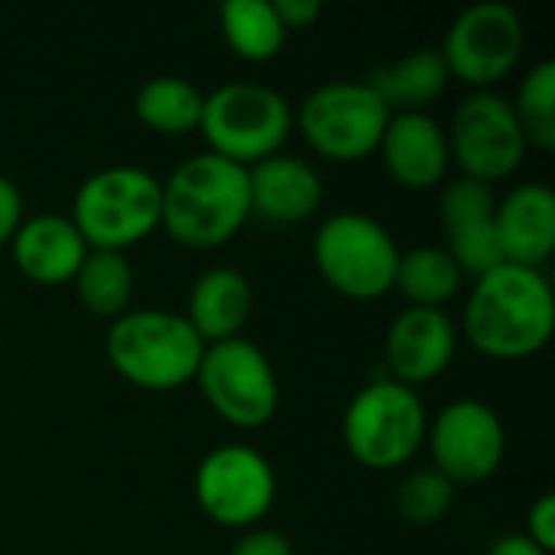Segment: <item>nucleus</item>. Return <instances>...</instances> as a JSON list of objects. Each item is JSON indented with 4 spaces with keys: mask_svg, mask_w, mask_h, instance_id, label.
<instances>
[{
    "mask_svg": "<svg viewBox=\"0 0 555 555\" xmlns=\"http://www.w3.org/2000/svg\"><path fill=\"white\" fill-rule=\"evenodd\" d=\"M250 221L247 169L215 153L182 159L163 182L159 228L189 250H218Z\"/></svg>",
    "mask_w": 555,
    "mask_h": 555,
    "instance_id": "nucleus-2",
    "label": "nucleus"
},
{
    "mask_svg": "<svg viewBox=\"0 0 555 555\" xmlns=\"http://www.w3.org/2000/svg\"><path fill=\"white\" fill-rule=\"evenodd\" d=\"M387 176L410 192L436 189L449 179V133L429 111L390 114L377 146Z\"/></svg>",
    "mask_w": 555,
    "mask_h": 555,
    "instance_id": "nucleus-16",
    "label": "nucleus"
},
{
    "mask_svg": "<svg viewBox=\"0 0 555 555\" xmlns=\"http://www.w3.org/2000/svg\"><path fill=\"white\" fill-rule=\"evenodd\" d=\"M465 286V273L439 244H423L400 254L393 289L420 309H446Z\"/></svg>",
    "mask_w": 555,
    "mask_h": 555,
    "instance_id": "nucleus-23",
    "label": "nucleus"
},
{
    "mask_svg": "<svg viewBox=\"0 0 555 555\" xmlns=\"http://www.w3.org/2000/svg\"><path fill=\"white\" fill-rule=\"evenodd\" d=\"M254 312V286L234 267H208L189 289L185 319L205 345L241 338Z\"/></svg>",
    "mask_w": 555,
    "mask_h": 555,
    "instance_id": "nucleus-20",
    "label": "nucleus"
},
{
    "mask_svg": "<svg viewBox=\"0 0 555 555\" xmlns=\"http://www.w3.org/2000/svg\"><path fill=\"white\" fill-rule=\"evenodd\" d=\"M296 124V111L276 88L263 81H228L205 94L202 137L208 153L244 169L283 153Z\"/></svg>",
    "mask_w": 555,
    "mask_h": 555,
    "instance_id": "nucleus-6",
    "label": "nucleus"
},
{
    "mask_svg": "<svg viewBox=\"0 0 555 555\" xmlns=\"http://www.w3.org/2000/svg\"><path fill=\"white\" fill-rule=\"evenodd\" d=\"M514 114L520 120L524 140L533 150L550 153L555 150V62H537L517 85V94L511 98Z\"/></svg>",
    "mask_w": 555,
    "mask_h": 555,
    "instance_id": "nucleus-26",
    "label": "nucleus"
},
{
    "mask_svg": "<svg viewBox=\"0 0 555 555\" xmlns=\"http://www.w3.org/2000/svg\"><path fill=\"white\" fill-rule=\"evenodd\" d=\"M247 189H250V218H260L276 228H293L315 218L325 198L319 169L309 159L289 153H276L250 166Z\"/></svg>",
    "mask_w": 555,
    "mask_h": 555,
    "instance_id": "nucleus-17",
    "label": "nucleus"
},
{
    "mask_svg": "<svg viewBox=\"0 0 555 555\" xmlns=\"http://www.w3.org/2000/svg\"><path fill=\"white\" fill-rule=\"evenodd\" d=\"M494 231L504 263L543 270L555 250V192L546 182H520L498 198Z\"/></svg>",
    "mask_w": 555,
    "mask_h": 555,
    "instance_id": "nucleus-18",
    "label": "nucleus"
},
{
    "mask_svg": "<svg viewBox=\"0 0 555 555\" xmlns=\"http://www.w3.org/2000/svg\"><path fill=\"white\" fill-rule=\"evenodd\" d=\"M498 195L494 185H485L468 176L442 182L439 195V224L446 234V254L459 263L465 280H478L504 263L498 231H494Z\"/></svg>",
    "mask_w": 555,
    "mask_h": 555,
    "instance_id": "nucleus-14",
    "label": "nucleus"
},
{
    "mask_svg": "<svg viewBox=\"0 0 555 555\" xmlns=\"http://www.w3.org/2000/svg\"><path fill=\"white\" fill-rule=\"evenodd\" d=\"M433 468L459 485L494 478L507 459V429L494 406L475 397L446 403L426 429Z\"/></svg>",
    "mask_w": 555,
    "mask_h": 555,
    "instance_id": "nucleus-13",
    "label": "nucleus"
},
{
    "mask_svg": "<svg viewBox=\"0 0 555 555\" xmlns=\"http://www.w3.org/2000/svg\"><path fill=\"white\" fill-rule=\"evenodd\" d=\"M104 354L127 384L150 393H169L195 380L205 341L182 312L127 309L111 322Z\"/></svg>",
    "mask_w": 555,
    "mask_h": 555,
    "instance_id": "nucleus-3",
    "label": "nucleus"
},
{
    "mask_svg": "<svg viewBox=\"0 0 555 555\" xmlns=\"http://www.w3.org/2000/svg\"><path fill=\"white\" fill-rule=\"evenodd\" d=\"M228 555H296L293 543L286 533L273 530V527H250L237 537V543L231 546Z\"/></svg>",
    "mask_w": 555,
    "mask_h": 555,
    "instance_id": "nucleus-28",
    "label": "nucleus"
},
{
    "mask_svg": "<svg viewBox=\"0 0 555 555\" xmlns=\"http://www.w3.org/2000/svg\"><path fill=\"white\" fill-rule=\"evenodd\" d=\"M540 550L553 553L555 550V498L553 494H540L530 511H527V530H524Z\"/></svg>",
    "mask_w": 555,
    "mask_h": 555,
    "instance_id": "nucleus-29",
    "label": "nucleus"
},
{
    "mask_svg": "<svg viewBox=\"0 0 555 555\" xmlns=\"http://www.w3.org/2000/svg\"><path fill=\"white\" fill-rule=\"evenodd\" d=\"M387 120L390 107L367 81L319 85L296 111V127L306 146L328 163H361L374 156Z\"/></svg>",
    "mask_w": 555,
    "mask_h": 555,
    "instance_id": "nucleus-8",
    "label": "nucleus"
},
{
    "mask_svg": "<svg viewBox=\"0 0 555 555\" xmlns=\"http://www.w3.org/2000/svg\"><path fill=\"white\" fill-rule=\"evenodd\" d=\"M555 332L553 283L543 270L501 263L472 280L459 335L491 361L540 354Z\"/></svg>",
    "mask_w": 555,
    "mask_h": 555,
    "instance_id": "nucleus-1",
    "label": "nucleus"
},
{
    "mask_svg": "<svg viewBox=\"0 0 555 555\" xmlns=\"http://www.w3.org/2000/svg\"><path fill=\"white\" fill-rule=\"evenodd\" d=\"M68 218L85 237L88 250L127 254L159 228L163 179L127 163L104 166L81 179Z\"/></svg>",
    "mask_w": 555,
    "mask_h": 555,
    "instance_id": "nucleus-4",
    "label": "nucleus"
},
{
    "mask_svg": "<svg viewBox=\"0 0 555 555\" xmlns=\"http://www.w3.org/2000/svg\"><path fill=\"white\" fill-rule=\"evenodd\" d=\"M75 296L85 306V312L114 322L130 309L137 273L127 260V254L117 250H88L85 263L78 267L75 280Z\"/></svg>",
    "mask_w": 555,
    "mask_h": 555,
    "instance_id": "nucleus-24",
    "label": "nucleus"
},
{
    "mask_svg": "<svg viewBox=\"0 0 555 555\" xmlns=\"http://www.w3.org/2000/svg\"><path fill=\"white\" fill-rule=\"evenodd\" d=\"M429 413L420 390L390 377L364 384L341 416V442L348 455L371 472H397L426 446Z\"/></svg>",
    "mask_w": 555,
    "mask_h": 555,
    "instance_id": "nucleus-5",
    "label": "nucleus"
},
{
    "mask_svg": "<svg viewBox=\"0 0 555 555\" xmlns=\"http://www.w3.org/2000/svg\"><path fill=\"white\" fill-rule=\"evenodd\" d=\"M273 10L280 16V23L289 29H309L319 16H322V3L319 0H273Z\"/></svg>",
    "mask_w": 555,
    "mask_h": 555,
    "instance_id": "nucleus-31",
    "label": "nucleus"
},
{
    "mask_svg": "<svg viewBox=\"0 0 555 555\" xmlns=\"http://www.w3.org/2000/svg\"><path fill=\"white\" fill-rule=\"evenodd\" d=\"M364 81L377 91V98L390 107V114H406V111H426L433 101H439L452 75L439 49H413L403 59L374 68Z\"/></svg>",
    "mask_w": 555,
    "mask_h": 555,
    "instance_id": "nucleus-21",
    "label": "nucleus"
},
{
    "mask_svg": "<svg viewBox=\"0 0 555 555\" xmlns=\"http://www.w3.org/2000/svg\"><path fill=\"white\" fill-rule=\"evenodd\" d=\"M488 555H550L546 550H540L527 533H504L498 537L491 546H488Z\"/></svg>",
    "mask_w": 555,
    "mask_h": 555,
    "instance_id": "nucleus-32",
    "label": "nucleus"
},
{
    "mask_svg": "<svg viewBox=\"0 0 555 555\" xmlns=\"http://www.w3.org/2000/svg\"><path fill=\"white\" fill-rule=\"evenodd\" d=\"M459 341H462L459 322L446 309L406 306L390 322L384 338L387 377L416 390L452 367Z\"/></svg>",
    "mask_w": 555,
    "mask_h": 555,
    "instance_id": "nucleus-15",
    "label": "nucleus"
},
{
    "mask_svg": "<svg viewBox=\"0 0 555 555\" xmlns=\"http://www.w3.org/2000/svg\"><path fill=\"white\" fill-rule=\"evenodd\" d=\"M449 153L462 176L485 185L511 179L527 156V140L514 104L501 91H472L452 114Z\"/></svg>",
    "mask_w": 555,
    "mask_h": 555,
    "instance_id": "nucleus-12",
    "label": "nucleus"
},
{
    "mask_svg": "<svg viewBox=\"0 0 555 555\" xmlns=\"http://www.w3.org/2000/svg\"><path fill=\"white\" fill-rule=\"evenodd\" d=\"M393 507L406 527H416V530L436 527L455 507V485L442 478L436 468H416L400 481Z\"/></svg>",
    "mask_w": 555,
    "mask_h": 555,
    "instance_id": "nucleus-27",
    "label": "nucleus"
},
{
    "mask_svg": "<svg viewBox=\"0 0 555 555\" xmlns=\"http://www.w3.org/2000/svg\"><path fill=\"white\" fill-rule=\"evenodd\" d=\"M10 254L16 270L39 286L72 283L78 267L88 257V244L65 215H36L23 218L20 231L10 241Z\"/></svg>",
    "mask_w": 555,
    "mask_h": 555,
    "instance_id": "nucleus-19",
    "label": "nucleus"
},
{
    "mask_svg": "<svg viewBox=\"0 0 555 555\" xmlns=\"http://www.w3.org/2000/svg\"><path fill=\"white\" fill-rule=\"evenodd\" d=\"M20 224H23V192L10 176L0 172V247L13 241Z\"/></svg>",
    "mask_w": 555,
    "mask_h": 555,
    "instance_id": "nucleus-30",
    "label": "nucleus"
},
{
    "mask_svg": "<svg viewBox=\"0 0 555 555\" xmlns=\"http://www.w3.org/2000/svg\"><path fill=\"white\" fill-rule=\"evenodd\" d=\"M527 46V29L520 13L501 0H481L462 10L446 39L439 55L452 78L475 91H494L520 62Z\"/></svg>",
    "mask_w": 555,
    "mask_h": 555,
    "instance_id": "nucleus-11",
    "label": "nucleus"
},
{
    "mask_svg": "<svg viewBox=\"0 0 555 555\" xmlns=\"http://www.w3.org/2000/svg\"><path fill=\"white\" fill-rule=\"evenodd\" d=\"M218 20L228 49L244 62H270L286 42V26L280 23L270 0H228L221 3Z\"/></svg>",
    "mask_w": 555,
    "mask_h": 555,
    "instance_id": "nucleus-25",
    "label": "nucleus"
},
{
    "mask_svg": "<svg viewBox=\"0 0 555 555\" xmlns=\"http://www.w3.org/2000/svg\"><path fill=\"white\" fill-rule=\"evenodd\" d=\"M205 94L182 75H156L140 85L133 98V114L143 127L159 137H185L202 124Z\"/></svg>",
    "mask_w": 555,
    "mask_h": 555,
    "instance_id": "nucleus-22",
    "label": "nucleus"
},
{
    "mask_svg": "<svg viewBox=\"0 0 555 555\" xmlns=\"http://www.w3.org/2000/svg\"><path fill=\"white\" fill-rule=\"evenodd\" d=\"M400 254L397 237L364 211H335L312 237L319 276L354 302H374L393 293Z\"/></svg>",
    "mask_w": 555,
    "mask_h": 555,
    "instance_id": "nucleus-7",
    "label": "nucleus"
},
{
    "mask_svg": "<svg viewBox=\"0 0 555 555\" xmlns=\"http://www.w3.org/2000/svg\"><path fill=\"white\" fill-rule=\"evenodd\" d=\"M195 384L215 416L244 433L270 426L280 410L276 371L267 351L244 335L205 345Z\"/></svg>",
    "mask_w": 555,
    "mask_h": 555,
    "instance_id": "nucleus-9",
    "label": "nucleus"
},
{
    "mask_svg": "<svg viewBox=\"0 0 555 555\" xmlns=\"http://www.w3.org/2000/svg\"><path fill=\"white\" fill-rule=\"evenodd\" d=\"M276 468L273 462L244 442L211 449L192 478L198 511L224 530H250L276 504Z\"/></svg>",
    "mask_w": 555,
    "mask_h": 555,
    "instance_id": "nucleus-10",
    "label": "nucleus"
}]
</instances>
